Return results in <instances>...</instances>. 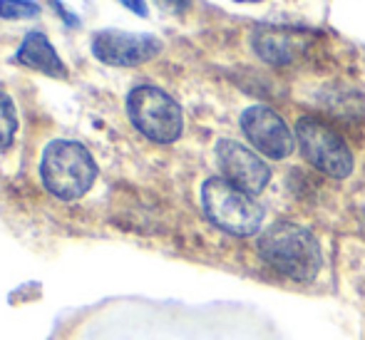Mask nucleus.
Returning a JSON list of instances; mask_svg holds the SVG:
<instances>
[{
    "label": "nucleus",
    "instance_id": "nucleus-10",
    "mask_svg": "<svg viewBox=\"0 0 365 340\" xmlns=\"http://www.w3.org/2000/svg\"><path fill=\"white\" fill-rule=\"evenodd\" d=\"M15 63L28 70L40 72V75L58 77V80L68 77V65L63 63V58L58 55V50L50 43L48 35L40 33V30H30L25 35L18 53H15Z\"/></svg>",
    "mask_w": 365,
    "mask_h": 340
},
{
    "label": "nucleus",
    "instance_id": "nucleus-7",
    "mask_svg": "<svg viewBox=\"0 0 365 340\" xmlns=\"http://www.w3.org/2000/svg\"><path fill=\"white\" fill-rule=\"evenodd\" d=\"M241 132L254 144L256 152L269 159H286L296 149V132L276 110L266 105H251L241 115Z\"/></svg>",
    "mask_w": 365,
    "mask_h": 340
},
{
    "label": "nucleus",
    "instance_id": "nucleus-1",
    "mask_svg": "<svg viewBox=\"0 0 365 340\" xmlns=\"http://www.w3.org/2000/svg\"><path fill=\"white\" fill-rule=\"evenodd\" d=\"M259 256L284 278L296 283H311L321 273L323 251L318 239L301 224L276 221L261 234Z\"/></svg>",
    "mask_w": 365,
    "mask_h": 340
},
{
    "label": "nucleus",
    "instance_id": "nucleus-14",
    "mask_svg": "<svg viewBox=\"0 0 365 340\" xmlns=\"http://www.w3.org/2000/svg\"><path fill=\"white\" fill-rule=\"evenodd\" d=\"M120 3L125 5V8H130L132 13L140 15V18H147V15H149V8H147L145 0H120Z\"/></svg>",
    "mask_w": 365,
    "mask_h": 340
},
{
    "label": "nucleus",
    "instance_id": "nucleus-3",
    "mask_svg": "<svg viewBox=\"0 0 365 340\" xmlns=\"http://www.w3.org/2000/svg\"><path fill=\"white\" fill-rule=\"evenodd\" d=\"M202 209L217 229L231 236H254L264 224V206L224 177L202 184Z\"/></svg>",
    "mask_w": 365,
    "mask_h": 340
},
{
    "label": "nucleus",
    "instance_id": "nucleus-9",
    "mask_svg": "<svg viewBox=\"0 0 365 340\" xmlns=\"http://www.w3.org/2000/svg\"><path fill=\"white\" fill-rule=\"evenodd\" d=\"M251 48L264 63L274 65V68H291L311 55V50L316 48V35L308 30L266 25L254 33Z\"/></svg>",
    "mask_w": 365,
    "mask_h": 340
},
{
    "label": "nucleus",
    "instance_id": "nucleus-15",
    "mask_svg": "<svg viewBox=\"0 0 365 340\" xmlns=\"http://www.w3.org/2000/svg\"><path fill=\"white\" fill-rule=\"evenodd\" d=\"M48 3L53 5V8H58V10H60V15H63L65 23H68L70 28H80V20H77L75 15H70V10H68V8H63V3H60V0H48Z\"/></svg>",
    "mask_w": 365,
    "mask_h": 340
},
{
    "label": "nucleus",
    "instance_id": "nucleus-17",
    "mask_svg": "<svg viewBox=\"0 0 365 340\" xmlns=\"http://www.w3.org/2000/svg\"><path fill=\"white\" fill-rule=\"evenodd\" d=\"M236 3H261V0H236Z\"/></svg>",
    "mask_w": 365,
    "mask_h": 340
},
{
    "label": "nucleus",
    "instance_id": "nucleus-8",
    "mask_svg": "<svg viewBox=\"0 0 365 340\" xmlns=\"http://www.w3.org/2000/svg\"><path fill=\"white\" fill-rule=\"evenodd\" d=\"M217 162L221 177L251 197L261 194L271 182V169L264 162V157H259L254 149L236 142V139H219Z\"/></svg>",
    "mask_w": 365,
    "mask_h": 340
},
{
    "label": "nucleus",
    "instance_id": "nucleus-4",
    "mask_svg": "<svg viewBox=\"0 0 365 340\" xmlns=\"http://www.w3.org/2000/svg\"><path fill=\"white\" fill-rule=\"evenodd\" d=\"M127 117L149 142L172 144L184 132V112L169 92L154 85H137L127 95Z\"/></svg>",
    "mask_w": 365,
    "mask_h": 340
},
{
    "label": "nucleus",
    "instance_id": "nucleus-13",
    "mask_svg": "<svg viewBox=\"0 0 365 340\" xmlns=\"http://www.w3.org/2000/svg\"><path fill=\"white\" fill-rule=\"evenodd\" d=\"M157 5L167 13H184V10H189L192 0H157Z\"/></svg>",
    "mask_w": 365,
    "mask_h": 340
},
{
    "label": "nucleus",
    "instance_id": "nucleus-16",
    "mask_svg": "<svg viewBox=\"0 0 365 340\" xmlns=\"http://www.w3.org/2000/svg\"><path fill=\"white\" fill-rule=\"evenodd\" d=\"M361 229H363V234H365V206H363V211H361Z\"/></svg>",
    "mask_w": 365,
    "mask_h": 340
},
{
    "label": "nucleus",
    "instance_id": "nucleus-6",
    "mask_svg": "<svg viewBox=\"0 0 365 340\" xmlns=\"http://www.w3.org/2000/svg\"><path fill=\"white\" fill-rule=\"evenodd\" d=\"M92 55L110 68H137L162 53V40L149 33H127V30H97L92 35Z\"/></svg>",
    "mask_w": 365,
    "mask_h": 340
},
{
    "label": "nucleus",
    "instance_id": "nucleus-11",
    "mask_svg": "<svg viewBox=\"0 0 365 340\" xmlns=\"http://www.w3.org/2000/svg\"><path fill=\"white\" fill-rule=\"evenodd\" d=\"M15 135H18V110L13 97L0 90V152L13 144Z\"/></svg>",
    "mask_w": 365,
    "mask_h": 340
},
{
    "label": "nucleus",
    "instance_id": "nucleus-2",
    "mask_svg": "<svg viewBox=\"0 0 365 340\" xmlns=\"http://www.w3.org/2000/svg\"><path fill=\"white\" fill-rule=\"evenodd\" d=\"M43 187L63 202H77L97 179V162L85 144L75 139H53L40 157Z\"/></svg>",
    "mask_w": 365,
    "mask_h": 340
},
{
    "label": "nucleus",
    "instance_id": "nucleus-12",
    "mask_svg": "<svg viewBox=\"0 0 365 340\" xmlns=\"http://www.w3.org/2000/svg\"><path fill=\"white\" fill-rule=\"evenodd\" d=\"M40 15L35 0H0V18L3 20H30Z\"/></svg>",
    "mask_w": 365,
    "mask_h": 340
},
{
    "label": "nucleus",
    "instance_id": "nucleus-5",
    "mask_svg": "<svg viewBox=\"0 0 365 340\" xmlns=\"http://www.w3.org/2000/svg\"><path fill=\"white\" fill-rule=\"evenodd\" d=\"M296 144L306 162L331 179H348L356 167V159L341 132L323 117L303 115L296 122Z\"/></svg>",
    "mask_w": 365,
    "mask_h": 340
}]
</instances>
